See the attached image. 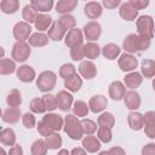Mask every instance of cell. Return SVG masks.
Segmentation results:
<instances>
[{
    "mask_svg": "<svg viewBox=\"0 0 155 155\" xmlns=\"http://www.w3.org/2000/svg\"><path fill=\"white\" fill-rule=\"evenodd\" d=\"M70 155H87V154H86V151H85L84 148L78 147V148H74V149L70 151Z\"/></svg>",
    "mask_w": 155,
    "mask_h": 155,
    "instance_id": "cell-56",
    "label": "cell"
},
{
    "mask_svg": "<svg viewBox=\"0 0 155 155\" xmlns=\"http://www.w3.org/2000/svg\"><path fill=\"white\" fill-rule=\"evenodd\" d=\"M88 111H90L88 105L84 101H76L73 105V113H74V116L76 117H85L87 116Z\"/></svg>",
    "mask_w": 155,
    "mask_h": 155,
    "instance_id": "cell-40",
    "label": "cell"
},
{
    "mask_svg": "<svg viewBox=\"0 0 155 155\" xmlns=\"http://www.w3.org/2000/svg\"><path fill=\"white\" fill-rule=\"evenodd\" d=\"M19 8L18 0H2L0 1V10L5 15H13Z\"/></svg>",
    "mask_w": 155,
    "mask_h": 155,
    "instance_id": "cell-32",
    "label": "cell"
},
{
    "mask_svg": "<svg viewBox=\"0 0 155 155\" xmlns=\"http://www.w3.org/2000/svg\"><path fill=\"white\" fill-rule=\"evenodd\" d=\"M124 102H125V105L126 108H128L130 110L132 111H136L139 107H140V103H142V99H140V96L138 92L131 90V91H127L124 96Z\"/></svg>",
    "mask_w": 155,
    "mask_h": 155,
    "instance_id": "cell-12",
    "label": "cell"
},
{
    "mask_svg": "<svg viewBox=\"0 0 155 155\" xmlns=\"http://www.w3.org/2000/svg\"><path fill=\"white\" fill-rule=\"evenodd\" d=\"M1 115H2V111H1V109H0V116H1Z\"/></svg>",
    "mask_w": 155,
    "mask_h": 155,
    "instance_id": "cell-61",
    "label": "cell"
},
{
    "mask_svg": "<svg viewBox=\"0 0 155 155\" xmlns=\"http://www.w3.org/2000/svg\"><path fill=\"white\" fill-rule=\"evenodd\" d=\"M57 155H70V153H69L67 149H61Z\"/></svg>",
    "mask_w": 155,
    "mask_h": 155,
    "instance_id": "cell-57",
    "label": "cell"
},
{
    "mask_svg": "<svg viewBox=\"0 0 155 155\" xmlns=\"http://www.w3.org/2000/svg\"><path fill=\"white\" fill-rule=\"evenodd\" d=\"M82 148L87 153H97L101 149V142L94 136H86L82 138Z\"/></svg>",
    "mask_w": 155,
    "mask_h": 155,
    "instance_id": "cell-24",
    "label": "cell"
},
{
    "mask_svg": "<svg viewBox=\"0 0 155 155\" xmlns=\"http://www.w3.org/2000/svg\"><path fill=\"white\" fill-rule=\"evenodd\" d=\"M0 155H7V153L5 151V149L1 148V147H0Z\"/></svg>",
    "mask_w": 155,
    "mask_h": 155,
    "instance_id": "cell-59",
    "label": "cell"
},
{
    "mask_svg": "<svg viewBox=\"0 0 155 155\" xmlns=\"http://www.w3.org/2000/svg\"><path fill=\"white\" fill-rule=\"evenodd\" d=\"M63 130H64V132H65L71 139H74V140H79V139H81L82 136H84L80 120H79L76 116L71 115V114H68V115L64 117Z\"/></svg>",
    "mask_w": 155,
    "mask_h": 155,
    "instance_id": "cell-2",
    "label": "cell"
},
{
    "mask_svg": "<svg viewBox=\"0 0 155 155\" xmlns=\"http://www.w3.org/2000/svg\"><path fill=\"white\" fill-rule=\"evenodd\" d=\"M127 122L131 130L133 131H140L143 128L144 125V117L143 114L138 113V111H131L127 116Z\"/></svg>",
    "mask_w": 155,
    "mask_h": 155,
    "instance_id": "cell-20",
    "label": "cell"
},
{
    "mask_svg": "<svg viewBox=\"0 0 155 155\" xmlns=\"http://www.w3.org/2000/svg\"><path fill=\"white\" fill-rule=\"evenodd\" d=\"M64 42H65V45L69 48H73V47H78V46L84 45L82 44L84 42L82 30L79 29V28H74L71 30H68V33L64 36Z\"/></svg>",
    "mask_w": 155,
    "mask_h": 155,
    "instance_id": "cell-7",
    "label": "cell"
},
{
    "mask_svg": "<svg viewBox=\"0 0 155 155\" xmlns=\"http://www.w3.org/2000/svg\"><path fill=\"white\" fill-rule=\"evenodd\" d=\"M97 138L99 142L103 143H109L113 139V133H111V128L108 127H99L97 131Z\"/></svg>",
    "mask_w": 155,
    "mask_h": 155,
    "instance_id": "cell-45",
    "label": "cell"
},
{
    "mask_svg": "<svg viewBox=\"0 0 155 155\" xmlns=\"http://www.w3.org/2000/svg\"><path fill=\"white\" fill-rule=\"evenodd\" d=\"M30 52H31V50H30V46H29L28 42H25V41H16V44L12 46L11 57L13 58L15 62L23 63L29 58Z\"/></svg>",
    "mask_w": 155,
    "mask_h": 155,
    "instance_id": "cell-5",
    "label": "cell"
},
{
    "mask_svg": "<svg viewBox=\"0 0 155 155\" xmlns=\"http://www.w3.org/2000/svg\"><path fill=\"white\" fill-rule=\"evenodd\" d=\"M42 103L45 105V109L46 111H53L54 109H57V99H56V96L51 94V93H45L42 97Z\"/></svg>",
    "mask_w": 155,
    "mask_h": 155,
    "instance_id": "cell-43",
    "label": "cell"
},
{
    "mask_svg": "<svg viewBox=\"0 0 155 155\" xmlns=\"http://www.w3.org/2000/svg\"><path fill=\"white\" fill-rule=\"evenodd\" d=\"M16 63L11 58H1L0 59V75H8L16 71Z\"/></svg>",
    "mask_w": 155,
    "mask_h": 155,
    "instance_id": "cell-35",
    "label": "cell"
},
{
    "mask_svg": "<svg viewBox=\"0 0 155 155\" xmlns=\"http://www.w3.org/2000/svg\"><path fill=\"white\" fill-rule=\"evenodd\" d=\"M78 6V0H59L56 4V11L61 15H69Z\"/></svg>",
    "mask_w": 155,
    "mask_h": 155,
    "instance_id": "cell-26",
    "label": "cell"
},
{
    "mask_svg": "<svg viewBox=\"0 0 155 155\" xmlns=\"http://www.w3.org/2000/svg\"><path fill=\"white\" fill-rule=\"evenodd\" d=\"M81 86H82V79L78 75V73H75L74 75H71L70 78H68V79L64 80V87L68 91H70V92H78V91H80Z\"/></svg>",
    "mask_w": 155,
    "mask_h": 155,
    "instance_id": "cell-28",
    "label": "cell"
},
{
    "mask_svg": "<svg viewBox=\"0 0 155 155\" xmlns=\"http://www.w3.org/2000/svg\"><path fill=\"white\" fill-rule=\"evenodd\" d=\"M136 25H137V31L138 35L145 39L151 40L154 36V19L151 16L148 15H143L139 16L138 19L136 21Z\"/></svg>",
    "mask_w": 155,
    "mask_h": 155,
    "instance_id": "cell-3",
    "label": "cell"
},
{
    "mask_svg": "<svg viewBox=\"0 0 155 155\" xmlns=\"http://www.w3.org/2000/svg\"><path fill=\"white\" fill-rule=\"evenodd\" d=\"M128 2H130L137 11L143 10V8H145V7L149 5V1H148V0H130Z\"/></svg>",
    "mask_w": 155,
    "mask_h": 155,
    "instance_id": "cell-50",
    "label": "cell"
},
{
    "mask_svg": "<svg viewBox=\"0 0 155 155\" xmlns=\"http://www.w3.org/2000/svg\"><path fill=\"white\" fill-rule=\"evenodd\" d=\"M108 154L109 155H126L124 148H121V147H111L108 150Z\"/></svg>",
    "mask_w": 155,
    "mask_h": 155,
    "instance_id": "cell-55",
    "label": "cell"
},
{
    "mask_svg": "<svg viewBox=\"0 0 155 155\" xmlns=\"http://www.w3.org/2000/svg\"><path fill=\"white\" fill-rule=\"evenodd\" d=\"M52 132H58L63 128V124H64V120L61 115L58 114H54V113H47L44 115L42 120H41Z\"/></svg>",
    "mask_w": 155,
    "mask_h": 155,
    "instance_id": "cell-8",
    "label": "cell"
},
{
    "mask_svg": "<svg viewBox=\"0 0 155 155\" xmlns=\"http://www.w3.org/2000/svg\"><path fill=\"white\" fill-rule=\"evenodd\" d=\"M16 133L12 128H4L2 131H0V142L2 145H15L16 144Z\"/></svg>",
    "mask_w": 155,
    "mask_h": 155,
    "instance_id": "cell-31",
    "label": "cell"
},
{
    "mask_svg": "<svg viewBox=\"0 0 155 155\" xmlns=\"http://www.w3.org/2000/svg\"><path fill=\"white\" fill-rule=\"evenodd\" d=\"M76 73V68L71 64V63H65L59 68V76L63 78L64 80L70 78L71 75H74Z\"/></svg>",
    "mask_w": 155,
    "mask_h": 155,
    "instance_id": "cell-46",
    "label": "cell"
},
{
    "mask_svg": "<svg viewBox=\"0 0 155 155\" xmlns=\"http://www.w3.org/2000/svg\"><path fill=\"white\" fill-rule=\"evenodd\" d=\"M21 116H22L21 110L18 108H11V107H8L2 113V115H1L2 120L5 122H7V124H16V122H18Z\"/></svg>",
    "mask_w": 155,
    "mask_h": 155,
    "instance_id": "cell-29",
    "label": "cell"
},
{
    "mask_svg": "<svg viewBox=\"0 0 155 155\" xmlns=\"http://www.w3.org/2000/svg\"><path fill=\"white\" fill-rule=\"evenodd\" d=\"M29 108H30L31 113H35V114H42V113L46 111L45 105H44L41 98H33V99L30 101Z\"/></svg>",
    "mask_w": 155,
    "mask_h": 155,
    "instance_id": "cell-47",
    "label": "cell"
},
{
    "mask_svg": "<svg viewBox=\"0 0 155 155\" xmlns=\"http://www.w3.org/2000/svg\"><path fill=\"white\" fill-rule=\"evenodd\" d=\"M36 16H38V12H36V10L30 4H28V5H25L23 7V10H22V17H23V19H24L25 23H28V24L34 23L35 19H36Z\"/></svg>",
    "mask_w": 155,
    "mask_h": 155,
    "instance_id": "cell-39",
    "label": "cell"
},
{
    "mask_svg": "<svg viewBox=\"0 0 155 155\" xmlns=\"http://www.w3.org/2000/svg\"><path fill=\"white\" fill-rule=\"evenodd\" d=\"M97 122L99 125V127H108V128H113L114 125H115V117L111 113H102L98 119H97Z\"/></svg>",
    "mask_w": 155,
    "mask_h": 155,
    "instance_id": "cell-37",
    "label": "cell"
},
{
    "mask_svg": "<svg viewBox=\"0 0 155 155\" xmlns=\"http://www.w3.org/2000/svg\"><path fill=\"white\" fill-rule=\"evenodd\" d=\"M108 107V99L103 94H96L90 98L88 102V109L92 113H101Z\"/></svg>",
    "mask_w": 155,
    "mask_h": 155,
    "instance_id": "cell-14",
    "label": "cell"
},
{
    "mask_svg": "<svg viewBox=\"0 0 155 155\" xmlns=\"http://www.w3.org/2000/svg\"><path fill=\"white\" fill-rule=\"evenodd\" d=\"M119 15H120V17L122 19L131 22V21L136 19V17L138 16V11L127 1V2H122L121 4V6L119 8Z\"/></svg>",
    "mask_w": 155,
    "mask_h": 155,
    "instance_id": "cell-19",
    "label": "cell"
},
{
    "mask_svg": "<svg viewBox=\"0 0 155 155\" xmlns=\"http://www.w3.org/2000/svg\"><path fill=\"white\" fill-rule=\"evenodd\" d=\"M84 12L87 16V18L97 19V18H99L102 16L103 8H102V5L99 2H97V1H88V2L85 4Z\"/></svg>",
    "mask_w": 155,
    "mask_h": 155,
    "instance_id": "cell-15",
    "label": "cell"
},
{
    "mask_svg": "<svg viewBox=\"0 0 155 155\" xmlns=\"http://www.w3.org/2000/svg\"><path fill=\"white\" fill-rule=\"evenodd\" d=\"M35 10L36 12H48L52 7H53V0H31L29 2Z\"/></svg>",
    "mask_w": 155,
    "mask_h": 155,
    "instance_id": "cell-36",
    "label": "cell"
},
{
    "mask_svg": "<svg viewBox=\"0 0 155 155\" xmlns=\"http://www.w3.org/2000/svg\"><path fill=\"white\" fill-rule=\"evenodd\" d=\"M144 117V132L145 134L154 139L155 138V111H148L145 113V115H143Z\"/></svg>",
    "mask_w": 155,
    "mask_h": 155,
    "instance_id": "cell-18",
    "label": "cell"
},
{
    "mask_svg": "<svg viewBox=\"0 0 155 155\" xmlns=\"http://www.w3.org/2000/svg\"><path fill=\"white\" fill-rule=\"evenodd\" d=\"M65 30H71V29H74L75 28V25H76V19H75V17L74 16H71V15H62L59 18H58V21H57Z\"/></svg>",
    "mask_w": 155,
    "mask_h": 155,
    "instance_id": "cell-42",
    "label": "cell"
},
{
    "mask_svg": "<svg viewBox=\"0 0 155 155\" xmlns=\"http://www.w3.org/2000/svg\"><path fill=\"white\" fill-rule=\"evenodd\" d=\"M12 31H13V38L17 41H25L31 35V27H30V24L22 21V22H17L15 24Z\"/></svg>",
    "mask_w": 155,
    "mask_h": 155,
    "instance_id": "cell-10",
    "label": "cell"
},
{
    "mask_svg": "<svg viewBox=\"0 0 155 155\" xmlns=\"http://www.w3.org/2000/svg\"><path fill=\"white\" fill-rule=\"evenodd\" d=\"M81 127H82V132L86 136H92L96 131H97V124L90 119H82L80 121Z\"/></svg>",
    "mask_w": 155,
    "mask_h": 155,
    "instance_id": "cell-44",
    "label": "cell"
},
{
    "mask_svg": "<svg viewBox=\"0 0 155 155\" xmlns=\"http://www.w3.org/2000/svg\"><path fill=\"white\" fill-rule=\"evenodd\" d=\"M30 153L31 155H46L47 145L45 139H36L30 147Z\"/></svg>",
    "mask_w": 155,
    "mask_h": 155,
    "instance_id": "cell-41",
    "label": "cell"
},
{
    "mask_svg": "<svg viewBox=\"0 0 155 155\" xmlns=\"http://www.w3.org/2000/svg\"><path fill=\"white\" fill-rule=\"evenodd\" d=\"M140 70L144 78L151 79L155 75V62L153 59H143L140 63Z\"/></svg>",
    "mask_w": 155,
    "mask_h": 155,
    "instance_id": "cell-34",
    "label": "cell"
},
{
    "mask_svg": "<svg viewBox=\"0 0 155 155\" xmlns=\"http://www.w3.org/2000/svg\"><path fill=\"white\" fill-rule=\"evenodd\" d=\"M4 56H5V50L0 46V59H1V58H4Z\"/></svg>",
    "mask_w": 155,
    "mask_h": 155,
    "instance_id": "cell-58",
    "label": "cell"
},
{
    "mask_svg": "<svg viewBox=\"0 0 155 155\" xmlns=\"http://www.w3.org/2000/svg\"><path fill=\"white\" fill-rule=\"evenodd\" d=\"M82 52H84V58L96 59L101 54V47L96 42H87L82 45Z\"/></svg>",
    "mask_w": 155,
    "mask_h": 155,
    "instance_id": "cell-25",
    "label": "cell"
},
{
    "mask_svg": "<svg viewBox=\"0 0 155 155\" xmlns=\"http://www.w3.org/2000/svg\"><path fill=\"white\" fill-rule=\"evenodd\" d=\"M57 82V75L51 70H45L36 78V87L41 92H48L54 88Z\"/></svg>",
    "mask_w": 155,
    "mask_h": 155,
    "instance_id": "cell-4",
    "label": "cell"
},
{
    "mask_svg": "<svg viewBox=\"0 0 155 155\" xmlns=\"http://www.w3.org/2000/svg\"><path fill=\"white\" fill-rule=\"evenodd\" d=\"M45 142H46L47 149L57 150V149L61 148V145H62V137L59 136V133L53 132V133H51L50 136L45 137Z\"/></svg>",
    "mask_w": 155,
    "mask_h": 155,
    "instance_id": "cell-38",
    "label": "cell"
},
{
    "mask_svg": "<svg viewBox=\"0 0 155 155\" xmlns=\"http://www.w3.org/2000/svg\"><path fill=\"white\" fill-rule=\"evenodd\" d=\"M22 122H23V126H24L25 128H29V130L34 128L35 125H36L35 116H34L31 113H25V114H23V116H22Z\"/></svg>",
    "mask_w": 155,
    "mask_h": 155,
    "instance_id": "cell-48",
    "label": "cell"
},
{
    "mask_svg": "<svg viewBox=\"0 0 155 155\" xmlns=\"http://www.w3.org/2000/svg\"><path fill=\"white\" fill-rule=\"evenodd\" d=\"M48 36L44 33H34L29 36L28 41H29V46H34V47H44L48 44Z\"/></svg>",
    "mask_w": 155,
    "mask_h": 155,
    "instance_id": "cell-30",
    "label": "cell"
},
{
    "mask_svg": "<svg viewBox=\"0 0 155 155\" xmlns=\"http://www.w3.org/2000/svg\"><path fill=\"white\" fill-rule=\"evenodd\" d=\"M101 53H102L107 59L113 61V59H116V58L120 56V53H121V48H120L116 44L110 42V44L104 45V46L101 48Z\"/></svg>",
    "mask_w": 155,
    "mask_h": 155,
    "instance_id": "cell-22",
    "label": "cell"
},
{
    "mask_svg": "<svg viewBox=\"0 0 155 155\" xmlns=\"http://www.w3.org/2000/svg\"><path fill=\"white\" fill-rule=\"evenodd\" d=\"M117 63H119V68H120L122 71H125V73H131V71H133V70L137 68V65H138V59H137L133 54H130V53H126V52H125V53L120 54Z\"/></svg>",
    "mask_w": 155,
    "mask_h": 155,
    "instance_id": "cell-9",
    "label": "cell"
},
{
    "mask_svg": "<svg viewBox=\"0 0 155 155\" xmlns=\"http://www.w3.org/2000/svg\"><path fill=\"white\" fill-rule=\"evenodd\" d=\"M142 155H155V143H148L142 148Z\"/></svg>",
    "mask_w": 155,
    "mask_h": 155,
    "instance_id": "cell-52",
    "label": "cell"
},
{
    "mask_svg": "<svg viewBox=\"0 0 155 155\" xmlns=\"http://www.w3.org/2000/svg\"><path fill=\"white\" fill-rule=\"evenodd\" d=\"M16 75H17L19 81L25 82V84L34 81L35 78H36V73H35L34 68L30 67V65H27V64H23L19 68H17L16 69Z\"/></svg>",
    "mask_w": 155,
    "mask_h": 155,
    "instance_id": "cell-11",
    "label": "cell"
},
{
    "mask_svg": "<svg viewBox=\"0 0 155 155\" xmlns=\"http://www.w3.org/2000/svg\"><path fill=\"white\" fill-rule=\"evenodd\" d=\"M36 128H38V132H39V134H41V136H44V137H47V136H50L51 133H53L42 121H40L39 124H38V126H36Z\"/></svg>",
    "mask_w": 155,
    "mask_h": 155,
    "instance_id": "cell-51",
    "label": "cell"
},
{
    "mask_svg": "<svg viewBox=\"0 0 155 155\" xmlns=\"http://www.w3.org/2000/svg\"><path fill=\"white\" fill-rule=\"evenodd\" d=\"M7 155H23V149H22L21 145L15 144V145H12V147L10 148Z\"/></svg>",
    "mask_w": 155,
    "mask_h": 155,
    "instance_id": "cell-54",
    "label": "cell"
},
{
    "mask_svg": "<svg viewBox=\"0 0 155 155\" xmlns=\"http://www.w3.org/2000/svg\"><path fill=\"white\" fill-rule=\"evenodd\" d=\"M98 155H109V154H108V151H107V150H103V151H101Z\"/></svg>",
    "mask_w": 155,
    "mask_h": 155,
    "instance_id": "cell-60",
    "label": "cell"
},
{
    "mask_svg": "<svg viewBox=\"0 0 155 155\" xmlns=\"http://www.w3.org/2000/svg\"><path fill=\"white\" fill-rule=\"evenodd\" d=\"M56 99H57V108H59L62 111H68L74 102L71 93H69L68 91H59L56 96Z\"/></svg>",
    "mask_w": 155,
    "mask_h": 155,
    "instance_id": "cell-13",
    "label": "cell"
},
{
    "mask_svg": "<svg viewBox=\"0 0 155 155\" xmlns=\"http://www.w3.org/2000/svg\"><path fill=\"white\" fill-rule=\"evenodd\" d=\"M79 73L82 78L91 80L97 75V68L92 61H82L79 65Z\"/></svg>",
    "mask_w": 155,
    "mask_h": 155,
    "instance_id": "cell-16",
    "label": "cell"
},
{
    "mask_svg": "<svg viewBox=\"0 0 155 155\" xmlns=\"http://www.w3.org/2000/svg\"><path fill=\"white\" fill-rule=\"evenodd\" d=\"M34 24H35V28L40 33L41 31H45V30H47L51 27V24H52V17L48 16V15H45V13H38Z\"/></svg>",
    "mask_w": 155,
    "mask_h": 155,
    "instance_id": "cell-27",
    "label": "cell"
},
{
    "mask_svg": "<svg viewBox=\"0 0 155 155\" xmlns=\"http://www.w3.org/2000/svg\"><path fill=\"white\" fill-rule=\"evenodd\" d=\"M102 4H103L107 8L113 10V8H116V7L121 4V1H120V0H103Z\"/></svg>",
    "mask_w": 155,
    "mask_h": 155,
    "instance_id": "cell-53",
    "label": "cell"
},
{
    "mask_svg": "<svg viewBox=\"0 0 155 155\" xmlns=\"http://www.w3.org/2000/svg\"><path fill=\"white\" fill-rule=\"evenodd\" d=\"M124 82H125V84H124L125 86H127V87L131 88V90H134V88H137V87H139V86L142 85L143 78H142V75H140L139 73H137V71H131V73L126 74L125 79H124Z\"/></svg>",
    "mask_w": 155,
    "mask_h": 155,
    "instance_id": "cell-23",
    "label": "cell"
},
{
    "mask_svg": "<svg viewBox=\"0 0 155 155\" xmlns=\"http://www.w3.org/2000/svg\"><path fill=\"white\" fill-rule=\"evenodd\" d=\"M125 93H126V87L121 81L116 80L109 85V96L113 101H121Z\"/></svg>",
    "mask_w": 155,
    "mask_h": 155,
    "instance_id": "cell-17",
    "label": "cell"
},
{
    "mask_svg": "<svg viewBox=\"0 0 155 155\" xmlns=\"http://www.w3.org/2000/svg\"><path fill=\"white\" fill-rule=\"evenodd\" d=\"M67 34V30L58 23V22H52L51 27L48 28V39L53 40V41H61Z\"/></svg>",
    "mask_w": 155,
    "mask_h": 155,
    "instance_id": "cell-21",
    "label": "cell"
},
{
    "mask_svg": "<svg viewBox=\"0 0 155 155\" xmlns=\"http://www.w3.org/2000/svg\"><path fill=\"white\" fill-rule=\"evenodd\" d=\"M82 34L87 39L88 42H93V41L99 39V36L102 34V27H101V24L98 22L91 21V22H88V23H86L84 25Z\"/></svg>",
    "mask_w": 155,
    "mask_h": 155,
    "instance_id": "cell-6",
    "label": "cell"
},
{
    "mask_svg": "<svg viewBox=\"0 0 155 155\" xmlns=\"http://www.w3.org/2000/svg\"><path fill=\"white\" fill-rule=\"evenodd\" d=\"M151 40L145 39L139 36L138 34H128L125 40L122 41V48L125 50L126 53H136V52H142L147 51L150 47Z\"/></svg>",
    "mask_w": 155,
    "mask_h": 155,
    "instance_id": "cell-1",
    "label": "cell"
},
{
    "mask_svg": "<svg viewBox=\"0 0 155 155\" xmlns=\"http://www.w3.org/2000/svg\"><path fill=\"white\" fill-rule=\"evenodd\" d=\"M6 103L11 108H18L22 104V94L17 88H12L6 97Z\"/></svg>",
    "mask_w": 155,
    "mask_h": 155,
    "instance_id": "cell-33",
    "label": "cell"
},
{
    "mask_svg": "<svg viewBox=\"0 0 155 155\" xmlns=\"http://www.w3.org/2000/svg\"><path fill=\"white\" fill-rule=\"evenodd\" d=\"M70 57L73 61H82L84 58V52H82V45L78 47L70 48Z\"/></svg>",
    "mask_w": 155,
    "mask_h": 155,
    "instance_id": "cell-49",
    "label": "cell"
}]
</instances>
